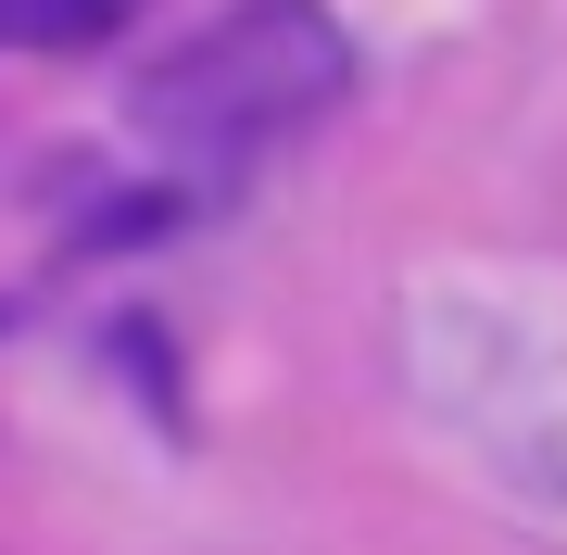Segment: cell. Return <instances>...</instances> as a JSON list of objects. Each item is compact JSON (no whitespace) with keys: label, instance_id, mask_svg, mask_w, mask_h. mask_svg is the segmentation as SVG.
<instances>
[{"label":"cell","instance_id":"2","mask_svg":"<svg viewBox=\"0 0 567 555\" xmlns=\"http://www.w3.org/2000/svg\"><path fill=\"white\" fill-rule=\"evenodd\" d=\"M152 0H0V51H102Z\"/></svg>","mask_w":567,"mask_h":555},{"label":"cell","instance_id":"1","mask_svg":"<svg viewBox=\"0 0 567 555\" xmlns=\"http://www.w3.org/2000/svg\"><path fill=\"white\" fill-rule=\"evenodd\" d=\"M341 89H353V39L316 0H240V13H203L189 39H164L126 76V126L177 165H240V152L303 140Z\"/></svg>","mask_w":567,"mask_h":555}]
</instances>
